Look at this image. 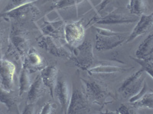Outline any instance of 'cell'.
<instances>
[{
  "label": "cell",
  "mask_w": 153,
  "mask_h": 114,
  "mask_svg": "<svg viewBox=\"0 0 153 114\" xmlns=\"http://www.w3.org/2000/svg\"><path fill=\"white\" fill-rule=\"evenodd\" d=\"M29 37L26 30L13 25L8 39V53L15 55L17 59L23 62L24 58L31 48Z\"/></svg>",
  "instance_id": "6da1fadb"
},
{
  "label": "cell",
  "mask_w": 153,
  "mask_h": 114,
  "mask_svg": "<svg viewBox=\"0 0 153 114\" xmlns=\"http://www.w3.org/2000/svg\"><path fill=\"white\" fill-rule=\"evenodd\" d=\"M81 80L84 85L87 97L94 104L103 107L114 99L111 91L104 84L94 79L81 78Z\"/></svg>",
  "instance_id": "7a4b0ae2"
},
{
  "label": "cell",
  "mask_w": 153,
  "mask_h": 114,
  "mask_svg": "<svg viewBox=\"0 0 153 114\" xmlns=\"http://www.w3.org/2000/svg\"><path fill=\"white\" fill-rule=\"evenodd\" d=\"M97 34L95 37V48L97 51H106L119 47L125 41L123 34L115 32L112 30L94 27Z\"/></svg>",
  "instance_id": "3957f363"
},
{
  "label": "cell",
  "mask_w": 153,
  "mask_h": 114,
  "mask_svg": "<svg viewBox=\"0 0 153 114\" xmlns=\"http://www.w3.org/2000/svg\"><path fill=\"white\" fill-rule=\"evenodd\" d=\"M70 59L73 61L75 66L82 70L87 71L89 68L94 65V56L91 42L87 40L80 43L77 47H73Z\"/></svg>",
  "instance_id": "277c9868"
},
{
  "label": "cell",
  "mask_w": 153,
  "mask_h": 114,
  "mask_svg": "<svg viewBox=\"0 0 153 114\" xmlns=\"http://www.w3.org/2000/svg\"><path fill=\"white\" fill-rule=\"evenodd\" d=\"M145 72L140 69L136 72L126 78L119 89V93L123 96L124 98H131L137 94L141 90L144 84L145 78L143 77Z\"/></svg>",
  "instance_id": "5b68a950"
},
{
  "label": "cell",
  "mask_w": 153,
  "mask_h": 114,
  "mask_svg": "<svg viewBox=\"0 0 153 114\" xmlns=\"http://www.w3.org/2000/svg\"><path fill=\"white\" fill-rule=\"evenodd\" d=\"M85 31L82 21H72L65 24V39L71 47H76L84 42Z\"/></svg>",
  "instance_id": "8992f818"
},
{
  "label": "cell",
  "mask_w": 153,
  "mask_h": 114,
  "mask_svg": "<svg viewBox=\"0 0 153 114\" xmlns=\"http://www.w3.org/2000/svg\"><path fill=\"white\" fill-rule=\"evenodd\" d=\"M65 22L61 18L56 20H50L47 17H44L42 23L39 25L41 31L43 35H47L54 37L57 40H61L65 38Z\"/></svg>",
  "instance_id": "52a82bcc"
},
{
  "label": "cell",
  "mask_w": 153,
  "mask_h": 114,
  "mask_svg": "<svg viewBox=\"0 0 153 114\" xmlns=\"http://www.w3.org/2000/svg\"><path fill=\"white\" fill-rule=\"evenodd\" d=\"M38 44L48 53L57 57H66L70 59L71 53L63 47L57 39L47 35H42L38 39Z\"/></svg>",
  "instance_id": "ba28073f"
},
{
  "label": "cell",
  "mask_w": 153,
  "mask_h": 114,
  "mask_svg": "<svg viewBox=\"0 0 153 114\" xmlns=\"http://www.w3.org/2000/svg\"><path fill=\"white\" fill-rule=\"evenodd\" d=\"M90 110L89 99L84 92L75 89L73 91L68 104V114L86 113Z\"/></svg>",
  "instance_id": "9c48e42d"
},
{
  "label": "cell",
  "mask_w": 153,
  "mask_h": 114,
  "mask_svg": "<svg viewBox=\"0 0 153 114\" xmlns=\"http://www.w3.org/2000/svg\"><path fill=\"white\" fill-rule=\"evenodd\" d=\"M23 69H27L29 73L41 71L48 66L47 62L34 47H31L23 60Z\"/></svg>",
  "instance_id": "30bf717a"
},
{
  "label": "cell",
  "mask_w": 153,
  "mask_h": 114,
  "mask_svg": "<svg viewBox=\"0 0 153 114\" xmlns=\"http://www.w3.org/2000/svg\"><path fill=\"white\" fill-rule=\"evenodd\" d=\"M137 18L135 16L126 15L116 9L103 17L99 18L95 23L98 24H122L135 22Z\"/></svg>",
  "instance_id": "8fae6325"
},
{
  "label": "cell",
  "mask_w": 153,
  "mask_h": 114,
  "mask_svg": "<svg viewBox=\"0 0 153 114\" xmlns=\"http://www.w3.org/2000/svg\"><path fill=\"white\" fill-rule=\"evenodd\" d=\"M15 72L16 67L12 62L0 59V80L2 87L5 90L12 91Z\"/></svg>",
  "instance_id": "7c38bea8"
},
{
  "label": "cell",
  "mask_w": 153,
  "mask_h": 114,
  "mask_svg": "<svg viewBox=\"0 0 153 114\" xmlns=\"http://www.w3.org/2000/svg\"><path fill=\"white\" fill-rule=\"evenodd\" d=\"M39 14V11L34 5L33 2L21 5L15 9L5 12H2L0 14V18H9L13 19H21L27 17L28 15H31L32 16H35Z\"/></svg>",
  "instance_id": "4fadbf2b"
},
{
  "label": "cell",
  "mask_w": 153,
  "mask_h": 114,
  "mask_svg": "<svg viewBox=\"0 0 153 114\" xmlns=\"http://www.w3.org/2000/svg\"><path fill=\"white\" fill-rule=\"evenodd\" d=\"M54 96L59 101L63 113H67L71 96L68 84L65 79L61 78L57 80V83L54 88Z\"/></svg>",
  "instance_id": "5bb4252c"
},
{
  "label": "cell",
  "mask_w": 153,
  "mask_h": 114,
  "mask_svg": "<svg viewBox=\"0 0 153 114\" xmlns=\"http://www.w3.org/2000/svg\"><path fill=\"white\" fill-rule=\"evenodd\" d=\"M153 24V15L151 13L150 15H143L140 16V19H139V22L136 25V27L134 28L133 31L129 35L128 39H127L126 42L129 43V42L135 40L138 37L144 35L146 34L152 28Z\"/></svg>",
  "instance_id": "9a60e30c"
},
{
  "label": "cell",
  "mask_w": 153,
  "mask_h": 114,
  "mask_svg": "<svg viewBox=\"0 0 153 114\" xmlns=\"http://www.w3.org/2000/svg\"><path fill=\"white\" fill-rule=\"evenodd\" d=\"M58 69L54 65H50L41 70V77L43 80L44 84L49 89L51 97H54V88L57 80Z\"/></svg>",
  "instance_id": "2e32d148"
},
{
  "label": "cell",
  "mask_w": 153,
  "mask_h": 114,
  "mask_svg": "<svg viewBox=\"0 0 153 114\" xmlns=\"http://www.w3.org/2000/svg\"><path fill=\"white\" fill-rule=\"evenodd\" d=\"M46 91V86L44 84L41 75H38L32 82L29 91H28L27 104H35Z\"/></svg>",
  "instance_id": "e0dca14e"
},
{
  "label": "cell",
  "mask_w": 153,
  "mask_h": 114,
  "mask_svg": "<svg viewBox=\"0 0 153 114\" xmlns=\"http://www.w3.org/2000/svg\"><path fill=\"white\" fill-rule=\"evenodd\" d=\"M0 102L5 104L10 113H19L17 96L12 91L5 90L2 86H0Z\"/></svg>",
  "instance_id": "ac0fdd59"
},
{
  "label": "cell",
  "mask_w": 153,
  "mask_h": 114,
  "mask_svg": "<svg viewBox=\"0 0 153 114\" xmlns=\"http://www.w3.org/2000/svg\"><path fill=\"white\" fill-rule=\"evenodd\" d=\"M127 70L128 69L118 66L106 64V63H100L97 66H92L87 71L90 75H109L123 72Z\"/></svg>",
  "instance_id": "d6986e66"
},
{
  "label": "cell",
  "mask_w": 153,
  "mask_h": 114,
  "mask_svg": "<svg viewBox=\"0 0 153 114\" xmlns=\"http://www.w3.org/2000/svg\"><path fill=\"white\" fill-rule=\"evenodd\" d=\"M153 53V34L150 33L147 37L139 45L136 53L137 59H145L152 57Z\"/></svg>",
  "instance_id": "ffe728a7"
},
{
  "label": "cell",
  "mask_w": 153,
  "mask_h": 114,
  "mask_svg": "<svg viewBox=\"0 0 153 114\" xmlns=\"http://www.w3.org/2000/svg\"><path fill=\"white\" fill-rule=\"evenodd\" d=\"M128 9L132 14L141 16L148 12L149 2L147 0H129Z\"/></svg>",
  "instance_id": "44dd1931"
},
{
  "label": "cell",
  "mask_w": 153,
  "mask_h": 114,
  "mask_svg": "<svg viewBox=\"0 0 153 114\" xmlns=\"http://www.w3.org/2000/svg\"><path fill=\"white\" fill-rule=\"evenodd\" d=\"M31 84L32 83L30 78L29 72L27 69H23L19 78V96H22L25 92H28L31 88Z\"/></svg>",
  "instance_id": "7402d4cb"
},
{
  "label": "cell",
  "mask_w": 153,
  "mask_h": 114,
  "mask_svg": "<svg viewBox=\"0 0 153 114\" xmlns=\"http://www.w3.org/2000/svg\"><path fill=\"white\" fill-rule=\"evenodd\" d=\"M86 0H57L52 5L51 9L54 11L65 10L76 7Z\"/></svg>",
  "instance_id": "603a6c76"
},
{
  "label": "cell",
  "mask_w": 153,
  "mask_h": 114,
  "mask_svg": "<svg viewBox=\"0 0 153 114\" xmlns=\"http://www.w3.org/2000/svg\"><path fill=\"white\" fill-rule=\"evenodd\" d=\"M133 107L136 108H149V110H152L153 108V93L152 91L147 92L146 94H144L141 98H139L136 101L133 103H131Z\"/></svg>",
  "instance_id": "cb8c5ba5"
},
{
  "label": "cell",
  "mask_w": 153,
  "mask_h": 114,
  "mask_svg": "<svg viewBox=\"0 0 153 114\" xmlns=\"http://www.w3.org/2000/svg\"><path fill=\"white\" fill-rule=\"evenodd\" d=\"M132 59L133 60L136 61L137 63H139L140 66H141L142 69L145 72L148 73L150 75L151 78H152V66H153V58L152 57H150L148 59H137V58H132Z\"/></svg>",
  "instance_id": "d4e9b609"
},
{
  "label": "cell",
  "mask_w": 153,
  "mask_h": 114,
  "mask_svg": "<svg viewBox=\"0 0 153 114\" xmlns=\"http://www.w3.org/2000/svg\"><path fill=\"white\" fill-rule=\"evenodd\" d=\"M36 0H11L10 2L7 5V6L5 8L2 12H8V11L11 10L12 9H15L16 7L21 6V5H25V4L31 3V2H34Z\"/></svg>",
  "instance_id": "484cf974"
},
{
  "label": "cell",
  "mask_w": 153,
  "mask_h": 114,
  "mask_svg": "<svg viewBox=\"0 0 153 114\" xmlns=\"http://www.w3.org/2000/svg\"><path fill=\"white\" fill-rule=\"evenodd\" d=\"M150 91H152V90L149 88V87L148 86V84L146 83V81H145L144 84H143V88H142L141 90L139 91V93H138L137 94L135 95V96H133V97H131V98H129V103L131 104V103L135 102V101H136L137 100H139V98H141L143 95L146 94L147 92Z\"/></svg>",
  "instance_id": "4316f807"
},
{
  "label": "cell",
  "mask_w": 153,
  "mask_h": 114,
  "mask_svg": "<svg viewBox=\"0 0 153 114\" xmlns=\"http://www.w3.org/2000/svg\"><path fill=\"white\" fill-rule=\"evenodd\" d=\"M56 108L57 106L54 103H51V101L46 103L40 111L41 114H51L54 113L56 112Z\"/></svg>",
  "instance_id": "83f0119b"
},
{
  "label": "cell",
  "mask_w": 153,
  "mask_h": 114,
  "mask_svg": "<svg viewBox=\"0 0 153 114\" xmlns=\"http://www.w3.org/2000/svg\"><path fill=\"white\" fill-rule=\"evenodd\" d=\"M8 39H9V37H6L5 30L0 26V54H2L6 41H8Z\"/></svg>",
  "instance_id": "f1b7e54d"
},
{
  "label": "cell",
  "mask_w": 153,
  "mask_h": 114,
  "mask_svg": "<svg viewBox=\"0 0 153 114\" xmlns=\"http://www.w3.org/2000/svg\"><path fill=\"white\" fill-rule=\"evenodd\" d=\"M136 107H129L126 105H122L121 107L119 108L118 110V113H135L136 111H135Z\"/></svg>",
  "instance_id": "f546056e"
},
{
  "label": "cell",
  "mask_w": 153,
  "mask_h": 114,
  "mask_svg": "<svg viewBox=\"0 0 153 114\" xmlns=\"http://www.w3.org/2000/svg\"><path fill=\"white\" fill-rule=\"evenodd\" d=\"M35 107H34V104H27L25 109L24 112L22 113H35Z\"/></svg>",
  "instance_id": "4dcf8cb0"
},
{
  "label": "cell",
  "mask_w": 153,
  "mask_h": 114,
  "mask_svg": "<svg viewBox=\"0 0 153 114\" xmlns=\"http://www.w3.org/2000/svg\"><path fill=\"white\" fill-rule=\"evenodd\" d=\"M112 1H113V0H102V2H101V3L100 4V5H99L100 11L103 10V9H104L107 6V5H109V4H110Z\"/></svg>",
  "instance_id": "1f68e13d"
}]
</instances>
